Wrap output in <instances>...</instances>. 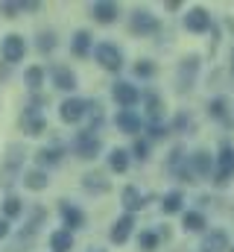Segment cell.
<instances>
[{"instance_id":"cell-1","label":"cell","mask_w":234,"mask_h":252,"mask_svg":"<svg viewBox=\"0 0 234 252\" xmlns=\"http://www.w3.org/2000/svg\"><path fill=\"white\" fill-rule=\"evenodd\" d=\"M24 158H27V147L24 144H12L6 150V158L0 164V188L9 190L15 185V179L21 176V167H24Z\"/></svg>"},{"instance_id":"cell-2","label":"cell","mask_w":234,"mask_h":252,"mask_svg":"<svg viewBox=\"0 0 234 252\" xmlns=\"http://www.w3.org/2000/svg\"><path fill=\"white\" fill-rule=\"evenodd\" d=\"M234 179V147L232 144H220V156L214 161V185L217 188H226Z\"/></svg>"},{"instance_id":"cell-3","label":"cell","mask_w":234,"mask_h":252,"mask_svg":"<svg viewBox=\"0 0 234 252\" xmlns=\"http://www.w3.org/2000/svg\"><path fill=\"white\" fill-rule=\"evenodd\" d=\"M94 59H97V64L103 70H109V73H120L123 70V53H120V47H117L115 41L97 44L94 47Z\"/></svg>"},{"instance_id":"cell-4","label":"cell","mask_w":234,"mask_h":252,"mask_svg":"<svg viewBox=\"0 0 234 252\" xmlns=\"http://www.w3.org/2000/svg\"><path fill=\"white\" fill-rule=\"evenodd\" d=\"M196 73H199V56H184L176 70V91L178 94H190L196 85Z\"/></svg>"},{"instance_id":"cell-5","label":"cell","mask_w":234,"mask_h":252,"mask_svg":"<svg viewBox=\"0 0 234 252\" xmlns=\"http://www.w3.org/2000/svg\"><path fill=\"white\" fill-rule=\"evenodd\" d=\"M158 30H161V24H158V18L152 12H146V9H135L132 12L129 32H135V35H155Z\"/></svg>"},{"instance_id":"cell-6","label":"cell","mask_w":234,"mask_h":252,"mask_svg":"<svg viewBox=\"0 0 234 252\" xmlns=\"http://www.w3.org/2000/svg\"><path fill=\"white\" fill-rule=\"evenodd\" d=\"M21 132H24V135H29V138L44 135V132H47V118H44V112H41V109L27 106V109L21 112Z\"/></svg>"},{"instance_id":"cell-7","label":"cell","mask_w":234,"mask_h":252,"mask_svg":"<svg viewBox=\"0 0 234 252\" xmlns=\"http://www.w3.org/2000/svg\"><path fill=\"white\" fill-rule=\"evenodd\" d=\"M73 153H76L79 158L91 161V158H97V156L103 153V141H100L94 132H79V135L73 138Z\"/></svg>"},{"instance_id":"cell-8","label":"cell","mask_w":234,"mask_h":252,"mask_svg":"<svg viewBox=\"0 0 234 252\" xmlns=\"http://www.w3.org/2000/svg\"><path fill=\"white\" fill-rule=\"evenodd\" d=\"M85 106H88V100H82V97H67V100H61V106H58V121L61 124H82L85 121Z\"/></svg>"},{"instance_id":"cell-9","label":"cell","mask_w":234,"mask_h":252,"mask_svg":"<svg viewBox=\"0 0 234 252\" xmlns=\"http://www.w3.org/2000/svg\"><path fill=\"white\" fill-rule=\"evenodd\" d=\"M58 214H61V223H64L67 232H76V229H85V226H88L85 211H82L79 205H73L70 199H61V202H58Z\"/></svg>"},{"instance_id":"cell-10","label":"cell","mask_w":234,"mask_h":252,"mask_svg":"<svg viewBox=\"0 0 234 252\" xmlns=\"http://www.w3.org/2000/svg\"><path fill=\"white\" fill-rule=\"evenodd\" d=\"M44 220H47V208L44 205H35L32 211H29V217H27V223H24V229L18 232V241L21 244H32V238L41 232V226H44Z\"/></svg>"},{"instance_id":"cell-11","label":"cell","mask_w":234,"mask_h":252,"mask_svg":"<svg viewBox=\"0 0 234 252\" xmlns=\"http://www.w3.org/2000/svg\"><path fill=\"white\" fill-rule=\"evenodd\" d=\"M0 53H3V62H6V64L24 62V56H27V41H24V35H18V32L6 35V38H3V47H0Z\"/></svg>"},{"instance_id":"cell-12","label":"cell","mask_w":234,"mask_h":252,"mask_svg":"<svg viewBox=\"0 0 234 252\" xmlns=\"http://www.w3.org/2000/svg\"><path fill=\"white\" fill-rule=\"evenodd\" d=\"M211 27H214L211 12H208V9H202V6H196V9H190V12L184 15V30H187V32L202 35V32H208Z\"/></svg>"},{"instance_id":"cell-13","label":"cell","mask_w":234,"mask_h":252,"mask_svg":"<svg viewBox=\"0 0 234 252\" xmlns=\"http://www.w3.org/2000/svg\"><path fill=\"white\" fill-rule=\"evenodd\" d=\"M146 202H152V196H144L138 185H126V188L120 190V205L126 208V214H135V211H141Z\"/></svg>"},{"instance_id":"cell-14","label":"cell","mask_w":234,"mask_h":252,"mask_svg":"<svg viewBox=\"0 0 234 252\" xmlns=\"http://www.w3.org/2000/svg\"><path fill=\"white\" fill-rule=\"evenodd\" d=\"M112 100L120 109H135V103L141 100V94H138V88L132 82H115L112 85Z\"/></svg>"},{"instance_id":"cell-15","label":"cell","mask_w":234,"mask_h":252,"mask_svg":"<svg viewBox=\"0 0 234 252\" xmlns=\"http://www.w3.org/2000/svg\"><path fill=\"white\" fill-rule=\"evenodd\" d=\"M61 158H64V144L56 141V144L41 147V150L35 153V167H38V170H44V167H56V164H61Z\"/></svg>"},{"instance_id":"cell-16","label":"cell","mask_w":234,"mask_h":252,"mask_svg":"<svg viewBox=\"0 0 234 252\" xmlns=\"http://www.w3.org/2000/svg\"><path fill=\"white\" fill-rule=\"evenodd\" d=\"M187 164H190L193 176H202V179L214 176V156H211L208 150H196V153L187 158Z\"/></svg>"},{"instance_id":"cell-17","label":"cell","mask_w":234,"mask_h":252,"mask_svg":"<svg viewBox=\"0 0 234 252\" xmlns=\"http://www.w3.org/2000/svg\"><path fill=\"white\" fill-rule=\"evenodd\" d=\"M226 250H232V238H229L226 229H211V232H205V238H202V252H226Z\"/></svg>"},{"instance_id":"cell-18","label":"cell","mask_w":234,"mask_h":252,"mask_svg":"<svg viewBox=\"0 0 234 252\" xmlns=\"http://www.w3.org/2000/svg\"><path fill=\"white\" fill-rule=\"evenodd\" d=\"M115 124H117L120 132H126V135H132V138H138L141 129H144V124H141V118H138L135 109H120L117 118H115Z\"/></svg>"},{"instance_id":"cell-19","label":"cell","mask_w":234,"mask_h":252,"mask_svg":"<svg viewBox=\"0 0 234 252\" xmlns=\"http://www.w3.org/2000/svg\"><path fill=\"white\" fill-rule=\"evenodd\" d=\"M50 76H53V85H56L58 91H76V85H79L76 73L67 64H53L50 67Z\"/></svg>"},{"instance_id":"cell-20","label":"cell","mask_w":234,"mask_h":252,"mask_svg":"<svg viewBox=\"0 0 234 252\" xmlns=\"http://www.w3.org/2000/svg\"><path fill=\"white\" fill-rule=\"evenodd\" d=\"M132 229H135V214H123L115 226H112V232H109V241H112L115 247L126 244V241L132 238Z\"/></svg>"},{"instance_id":"cell-21","label":"cell","mask_w":234,"mask_h":252,"mask_svg":"<svg viewBox=\"0 0 234 252\" xmlns=\"http://www.w3.org/2000/svg\"><path fill=\"white\" fill-rule=\"evenodd\" d=\"M117 15H120V9H117V3H112V0H97V3H91V18H94L97 24H115Z\"/></svg>"},{"instance_id":"cell-22","label":"cell","mask_w":234,"mask_h":252,"mask_svg":"<svg viewBox=\"0 0 234 252\" xmlns=\"http://www.w3.org/2000/svg\"><path fill=\"white\" fill-rule=\"evenodd\" d=\"M91 50H94V35H91L88 30H76L73 38H70V53H73L76 59H85Z\"/></svg>"},{"instance_id":"cell-23","label":"cell","mask_w":234,"mask_h":252,"mask_svg":"<svg viewBox=\"0 0 234 252\" xmlns=\"http://www.w3.org/2000/svg\"><path fill=\"white\" fill-rule=\"evenodd\" d=\"M82 190H88V193H109L112 190V179H106V173H100V170H91V173L82 176Z\"/></svg>"},{"instance_id":"cell-24","label":"cell","mask_w":234,"mask_h":252,"mask_svg":"<svg viewBox=\"0 0 234 252\" xmlns=\"http://www.w3.org/2000/svg\"><path fill=\"white\" fill-rule=\"evenodd\" d=\"M144 103H146V118H149V124H161V118H164V100H161L155 91H146V94H144Z\"/></svg>"},{"instance_id":"cell-25","label":"cell","mask_w":234,"mask_h":252,"mask_svg":"<svg viewBox=\"0 0 234 252\" xmlns=\"http://www.w3.org/2000/svg\"><path fill=\"white\" fill-rule=\"evenodd\" d=\"M129 161H132L129 150H123V147L109 150V167H112V173H126L129 170Z\"/></svg>"},{"instance_id":"cell-26","label":"cell","mask_w":234,"mask_h":252,"mask_svg":"<svg viewBox=\"0 0 234 252\" xmlns=\"http://www.w3.org/2000/svg\"><path fill=\"white\" fill-rule=\"evenodd\" d=\"M85 129L82 132H94L97 135V129H100V124H103V109H100V103L97 100H88V106H85Z\"/></svg>"},{"instance_id":"cell-27","label":"cell","mask_w":234,"mask_h":252,"mask_svg":"<svg viewBox=\"0 0 234 252\" xmlns=\"http://www.w3.org/2000/svg\"><path fill=\"white\" fill-rule=\"evenodd\" d=\"M47 185H50V179H47V173H44V170L32 167V170H27V173H24V188H27V190H44Z\"/></svg>"},{"instance_id":"cell-28","label":"cell","mask_w":234,"mask_h":252,"mask_svg":"<svg viewBox=\"0 0 234 252\" xmlns=\"http://www.w3.org/2000/svg\"><path fill=\"white\" fill-rule=\"evenodd\" d=\"M50 250L53 252H70L73 250V232H67V229H56V232L50 235Z\"/></svg>"},{"instance_id":"cell-29","label":"cell","mask_w":234,"mask_h":252,"mask_svg":"<svg viewBox=\"0 0 234 252\" xmlns=\"http://www.w3.org/2000/svg\"><path fill=\"white\" fill-rule=\"evenodd\" d=\"M24 214V199L18 193H9L3 199V220H18Z\"/></svg>"},{"instance_id":"cell-30","label":"cell","mask_w":234,"mask_h":252,"mask_svg":"<svg viewBox=\"0 0 234 252\" xmlns=\"http://www.w3.org/2000/svg\"><path fill=\"white\" fill-rule=\"evenodd\" d=\"M208 115H211V118H214V121H220V124H232V121H229V100H226V97H214V100H211V103H208Z\"/></svg>"},{"instance_id":"cell-31","label":"cell","mask_w":234,"mask_h":252,"mask_svg":"<svg viewBox=\"0 0 234 252\" xmlns=\"http://www.w3.org/2000/svg\"><path fill=\"white\" fill-rule=\"evenodd\" d=\"M24 85H27V88L35 94V91L44 85V67H41V64H32V67H27V70H24Z\"/></svg>"},{"instance_id":"cell-32","label":"cell","mask_w":234,"mask_h":252,"mask_svg":"<svg viewBox=\"0 0 234 252\" xmlns=\"http://www.w3.org/2000/svg\"><path fill=\"white\" fill-rule=\"evenodd\" d=\"M35 47H38V53H44V56H47V53H53V50L58 47V35L53 32V30L38 32V35H35Z\"/></svg>"},{"instance_id":"cell-33","label":"cell","mask_w":234,"mask_h":252,"mask_svg":"<svg viewBox=\"0 0 234 252\" xmlns=\"http://www.w3.org/2000/svg\"><path fill=\"white\" fill-rule=\"evenodd\" d=\"M184 208V193L181 190H170L164 199H161V211L164 214H178Z\"/></svg>"},{"instance_id":"cell-34","label":"cell","mask_w":234,"mask_h":252,"mask_svg":"<svg viewBox=\"0 0 234 252\" xmlns=\"http://www.w3.org/2000/svg\"><path fill=\"white\" fill-rule=\"evenodd\" d=\"M181 226H184L187 232H205L208 220H205V214H202V211H187V214H184V220H181Z\"/></svg>"},{"instance_id":"cell-35","label":"cell","mask_w":234,"mask_h":252,"mask_svg":"<svg viewBox=\"0 0 234 252\" xmlns=\"http://www.w3.org/2000/svg\"><path fill=\"white\" fill-rule=\"evenodd\" d=\"M184 164H187V156H184V147H181V144H176L173 150H170V158H167V170H170V173H178V170H181V167H184Z\"/></svg>"},{"instance_id":"cell-36","label":"cell","mask_w":234,"mask_h":252,"mask_svg":"<svg viewBox=\"0 0 234 252\" xmlns=\"http://www.w3.org/2000/svg\"><path fill=\"white\" fill-rule=\"evenodd\" d=\"M132 73H135L138 79H149V76H155V73H158V64L149 62V59H138V62L132 64Z\"/></svg>"},{"instance_id":"cell-37","label":"cell","mask_w":234,"mask_h":252,"mask_svg":"<svg viewBox=\"0 0 234 252\" xmlns=\"http://www.w3.org/2000/svg\"><path fill=\"white\" fill-rule=\"evenodd\" d=\"M158 244H161V235H158V232H141V238H138L141 252H155Z\"/></svg>"},{"instance_id":"cell-38","label":"cell","mask_w":234,"mask_h":252,"mask_svg":"<svg viewBox=\"0 0 234 252\" xmlns=\"http://www.w3.org/2000/svg\"><path fill=\"white\" fill-rule=\"evenodd\" d=\"M129 156H135V161H146V158H149V141L135 138V144H132V153H129Z\"/></svg>"},{"instance_id":"cell-39","label":"cell","mask_w":234,"mask_h":252,"mask_svg":"<svg viewBox=\"0 0 234 252\" xmlns=\"http://www.w3.org/2000/svg\"><path fill=\"white\" fill-rule=\"evenodd\" d=\"M0 12H3V18H18V15L24 12V3H18V0H3V3H0Z\"/></svg>"},{"instance_id":"cell-40","label":"cell","mask_w":234,"mask_h":252,"mask_svg":"<svg viewBox=\"0 0 234 252\" xmlns=\"http://www.w3.org/2000/svg\"><path fill=\"white\" fill-rule=\"evenodd\" d=\"M167 138V129L161 124H149V129H146V141H164Z\"/></svg>"},{"instance_id":"cell-41","label":"cell","mask_w":234,"mask_h":252,"mask_svg":"<svg viewBox=\"0 0 234 252\" xmlns=\"http://www.w3.org/2000/svg\"><path fill=\"white\" fill-rule=\"evenodd\" d=\"M173 129L176 132H190V129H193V126H190V118H187L184 112H178L173 118Z\"/></svg>"},{"instance_id":"cell-42","label":"cell","mask_w":234,"mask_h":252,"mask_svg":"<svg viewBox=\"0 0 234 252\" xmlns=\"http://www.w3.org/2000/svg\"><path fill=\"white\" fill-rule=\"evenodd\" d=\"M24 12H41V3L29 0V3H24Z\"/></svg>"},{"instance_id":"cell-43","label":"cell","mask_w":234,"mask_h":252,"mask_svg":"<svg viewBox=\"0 0 234 252\" xmlns=\"http://www.w3.org/2000/svg\"><path fill=\"white\" fill-rule=\"evenodd\" d=\"M6 235H9V220H3V217H0V241H3Z\"/></svg>"},{"instance_id":"cell-44","label":"cell","mask_w":234,"mask_h":252,"mask_svg":"<svg viewBox=\"0 0 234 252\" xmlns=\"http://www.w3.org/2000/svg\"><path fill=\"white\" fill-rule=\"evenodd\" d=\"M178 6H181V0H167V3H164V9H167V12H176Z\"/></svg>"},{"instance_id":"cell-45","label":"cell","mask_w":234,"mask_h":252,"mask_svg":"<svg viewBox=\"0 0 234 252\" xmlns=\"http://www.w3.org/2000/svg\"><path fill=\"white\" fill-rule=\"evenodd\" d=\"M91 252H106V250H97V247H94V250H91Z\"/></svg>"},{"instance_id":"cell-46","label":"cell","mask_w":234,"mask_h":252,"mask_svg":"<svg viewBox=\"0 0 234 252\" xmlns=\"http://www.w3.org/2000/svg\"><path fill=\"white\" fill-rule=\"evenodd\" d=\"M229 252H234V247H232V250H229Z\"/></svg>"}]
</instances>
